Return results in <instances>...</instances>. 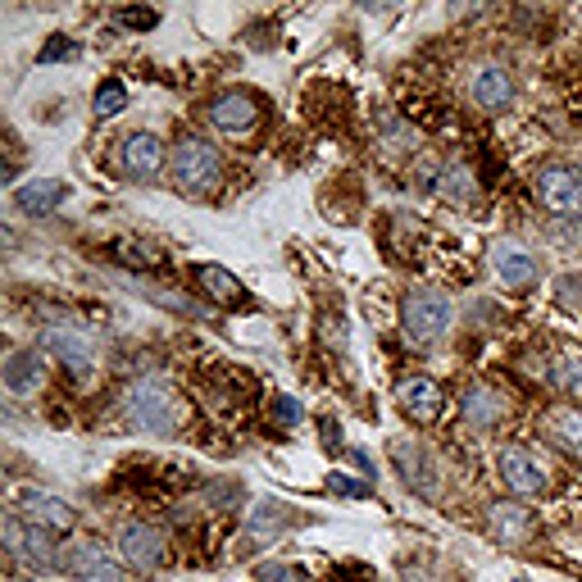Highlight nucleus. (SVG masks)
Here are the masks:
<instances>
[{
  "mask_svg": "<svg viewBox=\"0 0 582 582\" xmlns=\"http://www.w3.org/2000/svg\"><path fill=\"white\" fill-rule=\"evenodd\" d=\"M169 173H173V187L187 192V196H205L224 182V160L205 137H182L173 146V160H169Z\"/></svg>",
  "mask_w": 582,
  "mask_h": 582,
  "instance_id": "f257e3e1",
  "label": "nucleus"
},
{
  "mask_svg": "<svg viewBox=\"0 0 582 582\" xmlns=\"http://www.w3.org/2000/svg\"><path fill=\"white\" fill-rule=\"evenodd\" d=\"M124 410H128V423L141 427V433H150V437H173L182 427V410H178L173 391L164 383H137L128 391Z\"/></svg>",
  "mask_w": 582,
  "mask_h": 582,
  "instance_id": "f03ea898",
  "label": "nucleus"
},
{
  "mask_svg": "<svg viewBox=\"0 0 582 582\" xmlns=\"http://www.w3.org/2000/svg\"><path fill=\"white\" fill-rule=\"evenodd\" d=\"M450 328V300L442 292H410L406 305H401V332H406V342L427 351V346H437L442 336Z\"/></svg>",
  "mask_w": 582,
  "mask_h": 582,
  "instance_id": "7ed1b4c3",
  "label": "nucleus"
},
{
  "mask_svg": "<svg viewBox=\"0 0 582 582\" xmlns=\"http://www.w3.org/2000/svg\"><path fill=\"white\" fill-rule=\"evenodd\" d=\"M533 192L541 201V209L560 214V219H573V214H582V169L573 164H541L537 178H533Z\"/></svg>",
  "mask_w": 582,
  "mask_h": 582,
  "instance_id": "20e7f679",
  "label": "nucleus"
},
{
  "mask_svg": "<svg viewBox=\"0 0 582 582\" xmlns=\"http://www.w3.org/2000/svg\"><path fill=\"white\" fill-rule=\"evenodd\" d=\"M0 537H5V550L23 564V569H33V573H50V569H59V550L50 546V537L42 533V528H33V524H23V518H5L0 524Z\"/></svg>",
  "mask_w": 582,
  "mask_h": 582,
  "instance_id": "39448f33",
  "label": "nucleus"
},
{
  "mask_svg": "<svg viewBox=\"0 0 582 582\" xmlns=\"http://www.w3.org/2000/svg\"><path fill=\"white\" fill-rule=\"evenodd\" d=\"M59 569H65L73 582H124V569H118L110 560V550L101 541H69L65 550H59Z\"/></svg>",
  "mask_w": 582,
  "mask_h": 582,
  "instance_id": "423d86ee",
  "label": "nucleus"
},
{
  "mask_svg": "<svg viewBox=\"0 0 582 582\" xmlns=\"http://www.w3.org/2000/svg\"><path fill=\"white\" fill-rule=\"evenodd\" d=\"M260 114H264V101L247 87H228V91H219V96L209 101V124L219 133H232V137L251 133L260 124Z\"/></svg>",
  "mask_w": 582,
  "mask_h": 582,
  "instance_id": "0eeeda50",
  "label": "nucleus"
},
{
  "mask_svg": "<svg viewBox=\"0 0 582 582\" xmlns=\"http://www.w3.org/2000/svg\"><path fill=\"white\" fill-rule=\"evenodd\" d=\"M391 459H396L401 482L410 487L414 497H423V501H437L442 497V469H437V459L427 455L423 446H414V442H391Z\"/></svg>",
  "mask_w": 582,
  "mask_h": 582,
  "instance_id": "6e6552de",
  "label": "nucleus"
},
{
  "mask_svg": "<svg viewBox=\"0 0 582 582\" xmlns=\"http://www.w3.org/2000/svg\"><path fill=\"white\" fill-rule=\"evenodd\" d=\"M497 473L501 482L510 487L514 497H541L546 492V469H541V459L528 450V446H501L497 450Z\"/></svg>",
  "mask_w": 582,
  "mask_h": 582,
  "instance_id": "1a4fd4ad",
  "label": "nucleus"
},
{
  "mask_svg": "<svg viewBox=\"0 0 582 582\" xmlns=\"http://www.w3.org/2000/svg\"><path fill=\"white\" fill-rule=\"evenodd\" d=\"M169 160H173L169 146L156 133H133V137H124V146H118V169H124L133 182H156Z\"/></svg>",
  "mask_w": 582,
  "mask_h": 582,
  "instance_id": "9d476101",
  "label": "nucleus"
},
{
  "mask_svg": "<svg viewBox=\"0 0 582 582\" xmlns=\"http://www.w3.org/2000/svg\"><path fill=\"white\" fill-rule=\"evenodd\" d=\"M487 255H492L497 278H501L510 292H528V287H537V260L528 255L524 241H514V237H497L492 247H487Z\"/></svg>",
  "mask_w": 582,
  "mask_h": 582,
  "instance_id": "9b49d317",
  "label": "nucleus"
},
{
  "mask_svg": "<svg viewBox=\"0 0 582 582\" xmlns=\"http://www.w3.org/2000/svg\"><path fill=\"white\" fill-rule=\"evenodd\" d=\"M42 346L65 364L69 374H78V378H87L91 374V364H96V342L82 332V328H65V323H55V328H46V336H42Z\"/></svg>",
  "mask_w": 582,
  "mask_h": 582,
  "instance_id": "f8f14e48",
  "label": "nucleus"
},
{
  "mask_svg": "<svg viewBox=\"0 0 582 582\" xmlns=\"http://www.w3.org/2000/svg\"><path fill=\"white\" fill-rule=\"evenodd\" d=\"M118 556H124V564L137 569V573H156L164 564V537H160V528L128 524L124 533H118Z\"/></svg>",
  "mask_w": 582,
  "mask_h": 582,
  "instance_id": "ddd939ff",
  "label": "nucleus"
},
{
  "mask_svg": "<svg viewBox=\"0 0 582 582\" xmlns=\"http://www.w3.org/2000/svg\"><path fill=\"white\" fill-rule=\"evenodd\" d=\"M469 96L487 114L510 110V101H514V78H510V69H501V65H478L469 73Z\"/></svg>",
  "mask_w": 582,
  "mask_h": 582,
  "instance_id": "4468645a",
  "label": "nucleus"
},
{
  "mask_svg": "<svg viewBox=\"0 0 582 582\" xmlns=\"http://www.w3.org/2000/svg\"><path fill=\"white\" fill-rule=\"evenodd\" d=\"M541 437L564 450L569 459H582V410L578 406H550L541 414Z\"/></svg>",
  "mask_w": 582,
  "mask_h": 582,
  "instance_id": "2eb2a0df",
  "label": "nucleus"
},
{
  "mask_svg": "<svg viewBox=\"0 0 582 582\" xmlns=\"http://www.w3.org/2000/svg\"><path fill=\"white\" fill-rule=\"evenodd\" d=\"M19 505L27 514V524L42 528V533H73V524H78V510L50 492H27Z\"/></svg>",
  "mask_w": 582,
  "mask_h": 582,
  "instance_id": "dca6fc26",
  "label": "nucleus"
},
{
  "mask_svg": "<svg viewBox=\"0 0 582 582\" xmlns=\"http://www.w3.org/2000/svg\"><path fill=\"white\" fill-rule=\"evenodd\" d=\"M396 401H401V410L414 419V423H437L442 410H446V396L433 378H406L401 387H396Z\"/></svg>",
  "mask_w": 582,
  "mask_h": 582,
  "instance_id": "f3484780",
  "label": "nucleus"
},
{
  "mask_svg": "<svg viewBox=\"0 0 582 582\" xmlns=\"http://www.w3.org/2000/svg\"><path fill=\"white\" fill-rule=\"evenodd\" d=\"M65 201H69V182H59V178H33L23 187H14V209L33 214V219H46Z\"/></svg>",
  "mask_w": 582,
  "mask_h": 582,
  "instance_id": "a211bd4d",
  "label": "nucleus"
},
{
  "mask_svg": "<svg viewBox=\"0 0 582 582\" xmlns=\"http://www.w3.org/2000/svg\"><path fill=\"white\" fill-rule=\"evenodd\" d=\"M487 528L505 546H524L533 537V510L514 505V501H497V505H487Z\"/></svg>",
  "mask_w": 582,
  "mask_h": 582,
  "instance_id": "6ab92c4d",
  "label": "nucleus"
},
{
  "mask_svg": "<svg viewBox=\"0 0 582 582\" xmlns=\"http://www.w3.org/2000/svg\"><path fill=\"white\" fill-rule=\"evenodd\" d=\"M196 283H201V292L214 305H224V310H247V287H241L224 264H201L196 269Z\"/></svg>",
  "mask_w": 582,
  "mask_h": 582,
  "instance_id": "aec40b11",
  "label": "nucleus"
},
{
  "mask_svg": "<svg viewBox=\"0 0 582 582\" xmlns=\"http://www.w3.org/2000/svg\"><path fill=\"white\" fill-rule=\"evenodd\" d=\"M42 378H46V369H42L37 351H14L5 360V369H0V383H5V391H14V396H33L42 387Z\"/></svg>",
  "mask_w": 582,
  "mask_h": 582,
  "instance_id": "412c9836",
  "label": "nucleus"
},
{
  "mask_svg": "<svg viewBox=\"0 0 582 582\" xmlns=\"http://www.w3.org/2000/svg\"><path fill=\"white\" fill-rule=\"evenodd\" d=\"M465 419H469L473 427H492V423L505 419V401H501L492 387H469V391H465Z\"/></svg>",
  "mask_w": 582,
  "mask_h": 582,
  "instance_id": "4be33fe9",
  "label": "nucleus"
},
{
  "mask_svg": "<svg viewBox=\"0 0 582 582\" xmlns=\"http://www.w3.org/2000/svg\"><path fill=\"white\" fill-rule=\"evenodd\" d=\"M550 383L569 396H582V355H564L556 369H550Z\"/></svg>",
  "mask_w": 582,
  "mask_h": 582,
  "instance_id": "5701e85b",
  "label": "nucleus"
},
{
  "mask_svg": "<svg viewBox=\"0 0 582 582\" xmlns=\"http://www.w3.org/2000/svg\"><path fill=\"white\" fill-rule=\"evenodd\" d=\"M124 105H128V87H124V82H101V87H96V114H101V118L124 114Z\"/></svg>",
  "mask_w": 582,
  "mask_h": 582,
  "instance_id": "b1692460",
  "label": "nucleus"
},
{
  "mask_svg": "<svg viewBox=\"0 0 582 582\" xmlns=\"http://www.w3.org/2000/svg\"><path fill=\"white\" fill-rule=\"evenodd\" d=\"M442 192L446 196H455V201H469L478 187H473V173L465 169V164H450L446 169V178H442Z\"/></svg>",
  "mask_w": 582,
  "mask_h": 582,
  "instance_id": "393cba45",
  "label": "nucleus"
},
{
  "mask_svg": "<svg viewBox=\"0 0 582 582\" xmlns=\"http://www.w3.org/2000/svg\"><path fill=\"white\" fill-rule=\"evenodd\" d=\"M255 582H310V573H305L300 564H260Z\"/></svg>",
  "mask_w": 582,
  "mask_h": 582,
  "instance_id": "a878e982",
  "label": "nucleus"
},
{
  "mask_svg": "<svg viewBox=\"0 0 582 582\" xmlns=\"http://www.w3.org/2000/svg\"><path fill=\"white\" fill-rule=\"evenodd\" d=\"M273 414H278V423H283V427H296V423L305 419V410H300L296 396H278V406H273Z\"/></svg>",
  "mask_w": 582,
  "mask_h": 582,
  "instance_id": "bb28decb",
  "label": "nucleus"
},
{
  "mask_svg": "<svg viewBox=\"0 0 582 582\" xmlns=\"http://www.w3.org/2000/svg\"><path fill=\"white\" fill-rule=\"evenodd\" d=\"M332 492H346V497H369V482H351L346 473H328Z\"/></svg>",
  "mask_w": 582,
  "mask_h": 582,
  "instance_id": "cd10ccee",
  "label": "nucleus"
},
{
  "mask_svg": "<svg viewBox=\"0 0 582 582\" xmlns=\"http://www.w3.org/2000/svg\"><path fill=\"white\" fill-rule=\"evenodd\" d=\"M118 23H128V27H156L160 14L156 10H124V14H118Z\"/></svg>",
  "mask_w": 582,
  "mask_h": 582,
  "instance_id": "c85d7f7f",
  "label": "nucleus"
},
{
  "mask_svg": "<svg viewBox=\"0 0 582 582\" xmlns=\"http://www.w3.org/2000/svg\"><path fill=\"white\" fill-rule=\"evenodd\" d=\"M65 55H78V46H73V42H65V37H55V42L42 50V65H50V59H65Z\"/></svg>",
  "mask_w": 582,
  "mask_h": 582,
  "instance_id": "c756f323",
  "label": "nucleus"
},
{
  "mask_svg": "<svg viewBox=\"0 0 582 582\" xmlns=\"http://www.w3.org/2000/svg\"><path fill=\"white\" fill-rule=\"evenodd\" d=\"M514 582H528V578H514Z\"/></svg>",
  "mask_w": 582,
  "mask_h": 582,
  "instance_id": "7c9ffc66",
  "label": "nucleus"
}]
</instances>
